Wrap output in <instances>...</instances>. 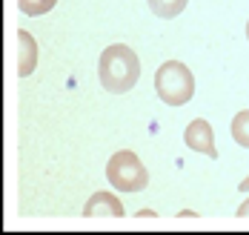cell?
Returning a JSON list of instances; mask_svg holds the SVG:
<instances>
[{
  "mask_svg": "<svg viewBox=\"0 0 249 235\" xmlns=\"http://www.w3.org/2000/svg\"><path fill=\"white\" fill-rule=\"evenodd\" d=\"M98 78L106 92L126 95L141 78V60L126 43H112L103 49L98 60Z\"/></svg>",
  "mask_w": 249,
  "mask_h": 235,
  "instance_id": "cell-1",
  "label": "cell"
},
{
  "mask_svg": "<svg viewBox=\"0 0 249 235\" xmlns=\"http://www.w3.org/2000/svg\"><path fill=\"white\" fill-rule=\"evenodd\" d=\"M155 92L166 106H183L195 98V75L186 63L166 60L155 72Z\"/></svg>",
  "mask_w": 249,
  "mask_h": 235,
  "instance_id": "cell-2",
  "label": "cell"
},
{
  "mask_svg": "<svg viewBox=\"0 0 249 235\" xmlns=\"http://www.w3.org/2000/svg\"><path fill=\"white\" fill-rule=\"evenodd\" d=\"M106 178L118 192H143L149 186V169L132 149H121L109 158Z\"/></svg>",
  "mask_w": 249,
  "mask_h": 235,
  "instance_id": "cell-3",
  "label": "cell"
},
{
  "mask_svg": "<svg viewBox=\"0 0 249 235\" xmlns=\"http://www.w3.org/2000/svg\"><path fill=\"white\" fill-rule=\"evenodd\" d=\"M183 144L192 149V152H200L206 158H218V146H215V129L206 118H195L189 121V127L183 132Z\"/></svg>",
  "mask_w": 249,
  "mask_h": 235,
  "instance_id": "cell-4",
  "label": "cell"
},
{
  "mask_svg": "<svg viewBox=\"0 0 249 235\" xmlns=\"http://www.w3.org/2000/svg\"><path fill=\"white\" fill-rule=\"evenodd\" d=\"M124 215V201L115 192H92L89 201L83 204V218H121Z\"/></svg>",
  "mask_w": 249,
  "mask_h": 235,
  "instance_id": "cell-5",
  "label": "cell"
},
{
  "mask_svg": "<svg viewBox=\"0 0 249 235\" xmlns=\"http://www.w3.org/2000/svg\"><path fill=\"white\" fill-rule=\"evenodd\" d=\"M18 46H20L18 72H20V78H26V75H32L35 66H37V43H35V37H32L26 29H20V32H18Z\"/></svg>",
  "mask_w": 249,
  "mask_h": 235,
  "instance_id": "cell-6",
  "label": "cell"
},
{
  "mask_svg": "<svg viewBox=\"0 0 249 235\" xmlns=\"http://www.w3.org/2000/svg\"><path fill=\"white\" fill-rule=\"evenodd\" d=\"M152 9V15H158V18H163V20H172L178 18L186 6H189V0H146Z\"/></svg>",
  "mask_w": 249,
  "mask_h": 235,
  "instance_id": "cell-7",
  "label": "cell"
},
{
  "mask_svg": "<svg viewBox=\"0 0 249 235\" xmlns=\"http://www.w3.org/2000/svg\"><path fill=\"white\" fill-rule=\"evenodd\" d=\"M229 129H232V141H235L238 146L249 149V109H241V112L232 118Z\"/></svg>",
  "mask_w": 249,
  "mask_h": 235,
  "instance_id": "cell-8",
  "label": "cell"
},
{
  "mask_svg": "<svg viewBox=\"0 0 249 235\" xmlns=\"http://www.w3.org/2000/svg\"><path fill=\"white\" fill-rule=\"evenodd\" d=\"M18 6H20V12L26 18H40V15H46L57 6V0H18Z\"/></svg>",
  "mask_w": 249,
  "mask_h": 235,
  "instance_id": "cell-9",
  "label": "cell"
},
{
  "mask_svg": "<svg viewBox=\"0 0 249 235\" xmlns=\"http://www.w3.org/2000/svg\"><path fill=\"white\" fill-rule=\"evenodd\" d=\"M238 218H249V198L241 204V207H238Z\"/></svg>",
  "mask_w": 249,
  "mask_h": 235,
  "instance_id": "cell-10",
  "label": "cell"
},
{
  "mask_svg": "<svg viewBox=\"0 0 249 235\" xmlns=\"http://www.w3.org/2000/svg\"><path fill=\"white\" fill-rule=\"evenodd\" d=\"M155 215H158L155 209H141V212H138V218H155Z\"/></svg>",
  "mask_w": 249,
  "mask_h": 235,
  "instance_id": "cell-11",
  "label": "cell"
},
{
  "mask_svg": "<svg viewBox=\"0 0 249 235\" xmlns=\"http://www.w3.org/2000/svg\"><path fill=\"white\" fill-rule=\"evenodd\" d=\"M241 192H249V175L244 178V181H241Z\"/></svg>",
  "mask_w": 249,
  "mask_h": 235,
  "instance_id": "cell-12",
  "label": "cell"
},
{
  "mask_svg": "<svg viewBox=\"0 0 249 235\" xmlns=\"http://www.w3.org/2000/svg\"><path fill=\"white\" fill-rule=\"evenodd\" d=\"M247 40H249V20H247Z\"/></svg>",
  "mask_w": 249,
  "mask_h": 235,
  "instance_id": "cell-13",
  "label": "cell"
}]
</instances>
